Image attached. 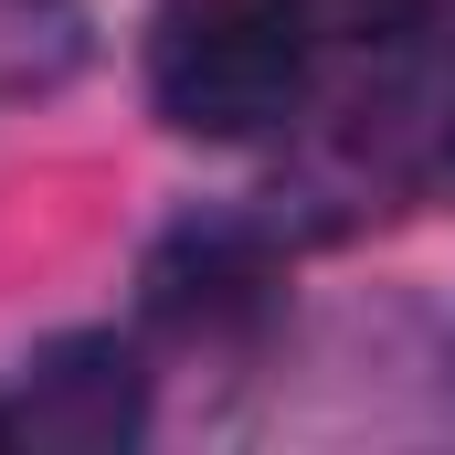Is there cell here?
Instances as JSON below:
<instances>
[{
	"label": "cell",
	"instance_id": "obj_3",
	"mask_svg": "<svg viewBox=\"0 0 455 455\" xmlns=\"http://www.w3.org/2000/svg\"><path fill=\"white\" fill-rule=\"evenodd\" d=\"M275 297V265L243 243V233H180L159 265H148V307L170 329H223V318H265Z\"/></svg>",
	"mask_w": 455,
	"mask_h": 455
},
{
	"label": "cell",
	"instance_id": "obj_5",
	"mask_svg": "<svg viewBox=\"0 0 455 455\" xmlns=\"http://www.w3.org/2000/svg\"><path fill=\"white\" fill-rule=\"evenodd\" d=\"M286 11L307 21V43H349V53L403 43V32L424 21V0H286Z\"/></svg>",
	"mask_w": 455,
	"mask_h": 455
},
{
	"label": "cell",
	"instance_id": "obj_4",
	"mask_svg": "<svg viewBox=\"0 0 455 455\" xmlns=\"http://www.w3.org/2000/svg\"><path fill=\"white\" fill-rule=\"evenodd\" d=\"M85 53H96V11L85 0H0V107L11 96H53Z\"/></svg>",
	"mask_w": 455,
	"mask_h": 455
},
{
	"label": "cell",
	"instance_id": "obj_2",
	"mask_svg": "<svg viewBox=\"0 0 455 455\" xmlns=\"http://www.w3.org/2000/svg\"><path fill=\"white\" fill-rule=\"evenodd\" d=\"M138 424H148V371H138V349L107 339V329H85V339H53L21 371V392H11V413H0V445L107 455V445H127Z\"/></svg>",
	"mask_w": 455,
	"mask_h": 455
},
{
	"label": "cell",
	"instance_id": "obj_1",
	"mask_svg": "<svg viewBox=\"0 0 455 455\" xmlns=\"http://www.w3.org/2000/svg\"><path fill=\"white\" fill-rule=\"evenodd\" d=\"M307 21L286 0H170L148 32V107L180 138H265L307 107Z\"/></svg>",
	"mask_w": 455,
	"mask_h": 455
},
{
	"label": "cell",
	"instance_id": "obj_6",
	"mask_svg": "<svg viewBox=\"0 0 455 455\" xmlns=\"http://www.w3.org/2000/svg\"><path fill=\"white\" fill-rule=\"evenodd\" d=\"M445 180H455V116H445Z\"/></svg>",
	"mask_w": 455,
	"mask_h": 455
}]
</instances>
